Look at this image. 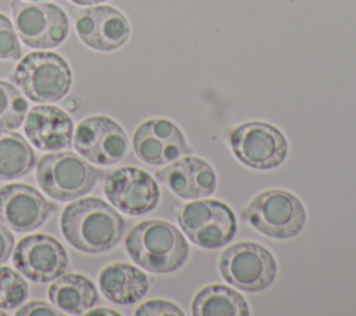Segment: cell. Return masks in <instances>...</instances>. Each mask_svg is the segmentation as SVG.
Returning <instances> with one entry per match:
<instances>
[{
  "label": "cell",
  "mask_w": 356,
  "mask_h": 316,
  "mask_svg": "<svg viewBox=\"0 0 356 316\" xmlns=\"http://www.w3.org/2000/svg\"><path fill=\"white\" fill-rule=\"evenodd\" d=\"M60 227L65 241L75 249L86 253H100L120 242L125 221L107 202L89 196L65 206Z\"/></svg>",
  "instance_id": "cell-1"
},
{
  "label": "cell",
  "mask_w": 356,
  "mask_h": 316,
  "mask_svg": "<svg viewBox=\"0 0 356 316\" xmlns=\"http://www.w3.org/2000/svg\"><path fill=\"white\" fill-rule=\"evenodd\" d=\"M125 249L134 263L156 274L181 269L189 256V245L182 232L159 219L136 224L125 238Z\"/></svg>",
  "instance_id": "cell-2"
},
{
  "label": "cell",
  "mask_w": 356,
  "mask_h": 316,
  "mask_svg": "<svg viewBox=\"0 0 356 316\" xmlns=\"http://www.w3.org/2000/svg\"><path fill=\"white\" fill-rule=\"evenodd\" d=\"M13 79L22 93L36 103H56L67 96L72 72L64 57L54 52H32L14 70Z\"/></svg>",
  "instance_id": "cell-3"
},
{
  "label": "cell",
  "mask_w": 356,
  "mask_h": 316,
  "mask_svg": "<svg viewBox=\"0 0 356 316\" xmlns=\"http://www.w3.org/2000/svg\"><path fill=\"white\" fill-rule=\"evenodd\" d=\"M242 219L263 235L274 239L296 237L306 224V209L289 191L268 189L256 195L243 209Z\"/></svg>",
  "instance_id": "cell-4"
},
{
  "label": "cell",
  "mask_w": 356,
  "mask_h": 316,
  "mask_svg": "<svg viewBox=\"0 0 356 316\" xmlns=\"http://www.w3.org/2000/svg\"><path fill=\"white\" fill-rule=\"evenodd\" d=\"M103 173L72 152L49 153L36 164V181L56 200L78 199L93 189Z\"/></svg>",
  "instance_id": "cell-5"
},
{
  "label": "cell",
  "mask_w": 356,
  "mask_h": 316,
  "mask_svg": "<svg viewBox=\"0 0 356 316\" xmlns=\"http://www.w3.org/2000/svg\"><path fill=\"white\" fill-rule=\"evenodd\" d=\"M175 217L189 241L203 249L221 248L236 234V216L221 200L193 199L179 206Z\"/></svg>",
  "instance_id": "cell-6"
},
{
  "label": "cell",
  "mask_w": 356,
  "mask_h": 316,
  "mask_svg": "<svg viewBox=\"0 0 356 316\" xmlns=\"http://www.w3.org/2000/svg\"><path fill=\"white\" fill-rule=\"evenodd\" d=\"M218 270L222 278L246 292L268 288L277 277V260L263 245L241 241L229 245L220 255Z\"/></svg>",
  "instance_id": "cell-7"
},
{
  "label": "cell",
  "mask_w": 356,
  "mask_h": 316,
  "mask_svg": "<svg viewBox=\"0 0 356 316\" xmlns=\"http://www.w3.org/2000/svg\"><path fill=\"white\" fill-rule=\"evenodd\" d=\"M14 28L24 45L32 49H53L68 36L70 21L67 13L57 4L47 1L25 3L11 0Z\"/></svg>",
  "instance_id": "cell-8"
},
{
  "label": "cell",
  "mask_w": 356,
  "mask_h": 316,
  "mask_svg": "<svg viewBox=\"0 0 356 316\" xmlns=\"http://www.w3.org/2000/svg\"><path fill=\"white\" fill-rule=\"evenodd\" d=\"M229 145L234 156L254 170L275 168L288 156L285 135L273 124L263 121H249L234 128Z\"/></svg>",
  "instance_id": "cell-9"
},
{
  "label": "cell",
  "mask_w": 356,
  "mask_h": 316,
  "mask_svg": "<svg viewBox=\"0 0 356 316\" xmlns=\"http://www.w3.org/2000/svg\"><path fill=\"white\" fill-rule=\"evenodd\" d=\"M74 148L89 163L111 166L127 156L129 141L124 128L113 118L92 116L78 123Z\"/></svg>",
  "instance_id": "cell-10"
},
{
  "label": "cell",
  "mask_w": 356,
  "mask_h": 316,
  "mask_svg": "<svg viewBox=\"0 0 356 316\" xmlns=\"http://www.w3.org/2000/svg\"><path fill=\"white\" fill-rule=\"evenodd\" d=\"M104 195L122 213L142 216L159 205L160 188L147 171L127 166L107 174Z\"/></svg>",
  "instance_id": "cell-11"
},
{
  "label": "cell",
  "mask_w": 356,
  "mask_h": 316,
  "mask_svg": "<svg viewBox=\"0 0 356 316\" xmlns=\"http://www.w3.org/2000/svg\"><path fill=\"white\" fill-rule=\"evenodd\" d=\"M14 267L35 283H49L65 273L68 255L51 235L32 234L24 237L13 252Z\"/></svg>",
  "instance_id": "cell-12"
},
{
  "label": "cell",
  "mask_w": 356,
  "mask_h": 316,
  "mask_svg": "<svg viewBox=\"0 0 356 316\" xmlns=\"http://www.w3.org/2000/svg\"><path fill=\"white\" fill-rule=\"evenodd\" d=\"M74 19L79 39L97 52H114L122 47L131 36L128 18L111 6H88V8L75 11Z\"/></svg>",
  "instance_id": "cell-13"
},
{
  "label": "cell",
  "mask_w": 356,
  "mask_h": 316,
  "mask_svg": "<svg viewBox=\"0 0 356 316\" xmlns=\"http://www.w3.org/2000/svg\"><path fill=\"white\" fill-rule=\"evenodd\" d=\"M135 155L146 164L167 166L192 153L181 128L167 118H150L142 123L132 138Z\"/></svg>",
  "instance_id": "cell-14"
},
{
  "label": "cell",
  "mask_w": 356,
  "mask_h": 316,
  "mask_svg": "<svg viewBox=\"0 0 356 316\" xmlns=\"http://www.w3.org/2000/svg\"><path fill=\"white\" fill-rule=\"evenodd\" d=\"M56 209L53 202L28 184L14 182L0 188V223L13 231L39 228Z\"/></svg>",
  "instance_id": "cell-15"
},
{
  "label": "cell",
  "mask_w": 356,
  "mask_h": 316,
  "mask_svg": "<svg viewBox=\"0 0 356 316\" xmlns=\"http://www.w3.org/2000/svg\"><path fill=\"white\" fill-rule=\"evenodd\" d=\"M157 180L181 199H200L214 193L217 174L203 159L182 156L156 171Z\"/></svg>",
  "instance_id": "cell-16"
},
{
  "label": "cell",
  "mask_w": 356,
  "mask_h": 316,
  "mask_svg": "<svg viewBox=\"0 0 356 316\" xmlns=\"http://www.w3.org/2000/svg\"><path fill=\"white\" fill-rule=\"evenodd\" d=\"M24 132L39 150L58 152L71 146L74 124L64 110L44 103L29 109Z\"/></svg>",
  "instance_id": "cell-17"
},
{
  "label": "cell",
  "mask_w": 356,
  "mask_h": 316,
  "mask_svg": "<svg viewBox=\"0 0 356 316\" xmlns=\"http://www.w3.org/2000/svg\"><path fill=\"white\" fill-rule=\"evenodd\" d=\"M97 280L102 294L117 305H132L140 301L150 287V280L146 273L125 262L104 266Z\"/></svg>",
  "instance_id": "cell-18"
},
{
  "label": "cell",
  "mask_w": 356,
  "mask_h": 316,
  "mask_svg": "<svg viewBox=\"0 0 356 316\" xmlns=\"http://www.w3.org/2000/svg\"><path fill=\"white\" fill-rule=\"evenodd\" d=\"M49 299L64 315H83L99 301L95 284L83 274H61L49 287Z\"/></svg>",
  "instance_id": "cell-19"
},
{
  "label": "cell",
  "mask_w": 356,
  "mask_h": 316,
  "mask_svg": "<svg viewBox=\"0 0 356 316\" xmlns=\"http://www.w3.org/2000/svg\"><path fill=\"white\" fill-rule=\"evenodd\" d=\"M193 316H249L250 308L242 294L224 284L200 288L192 299Z\"/></svg>",
  "instance_id": "cell-20"
},
{
  "label": "cell",
  "mask_w": 356,
  "mask_h": 316,
  "mask_svg": "<svg viewBox=\"0 0 356 316\" xmlns=\"http://www.w3.org/2000/svg\"><path fill=\"white\" fill-rule=\"evenodd\" d=\"M35 164V152L24 136L11 129H0V181L21 178Z\"/></svg>",
  "instance_id": "cell-21"
},
{
  "label": "cell",
  "mask_w": 356,
  "mask_h": 316,
  "mask_svg": "<svg viewBox=\"0 0 356 316\" xmlns=\"http://www.w3.org/2000/svg\"><path fill=\"white\" fill-rule=\"evenodd\" d=\"M29 104L22 92L7 81H0V129L18 128L28 113Z\"/></svg>",
  "instance_id": "cell-22"
},
{
  "label": "cell",
  "mask_w": 356,
  "mask_h": 316,
  "mask_svg": "<svg viewBox=\"0 0 356 316\" xmlns=\"http://www.w3.org/2000/svg\"><path fill=\"white\" fill-rule=\"evenodd\" d=\"M29 288L22 274L0 266V309H17L28 298Z\"/></svg>",
  "instance_id": "cell-23"
},
{
  "label": "cell",
  "mask_w": 356,
  "mask_h": 316,
  "mask_svg": "<svg viewBox=\"0 0 356 316\" xmlns=\"http://www.w3.org/2000/svg\"><path fill=\"white\" fill-rule=\"evenodd\" d=\"M22 57L17 31L10 18L0 13V60H19Z\"/></svg>",
  "instance_id": "cell-24"
},
{
  "label": "cell",
  "mask_w": 356,
  "mask_h": 316,
  "mask_svg": "<svg viewBox=\"0 0 356 316\" xmlns=\"http://www.w3.org/2000/svg\"><path fill=\"white\" fill-rule=\"evenodd\" d=\"M136 316H161V315H177L185 316V312L175 303L165 299H150L140 303L136 310Z\"/></svg>",
  "instance_id": "cell-25"
},
{
  "label": "cell",
  "mask_w": 356,
  "mask_h": 316,
  "mask_svg": "<svg viewBox=\"0 0 356 316\" xmlns=\"http://www.w3.org/2000/svg\"><path fill=\"white\" fill-rule=\"evenodd\" d=\"M17 316H32V315H40V316H58L64 315L61 310H56L50 303L43 301H31L25 305H21V308L15 312Z\"/></svg>",
  "instance_id": "cell-26"
},
{
  "label": "cell",
  "mask_w": 356,
  "mask_h": 316,
  "mask_svg": "<svg viewBox=\"0 0 356 316\" xmlns=\"http://www.w3.org/2000/svg\"><path fill=\"white\" fill-rule=\"evenodd\" d=\"M14 249V235L3 223H0V264L6 263Z\"/></svg>",
  "instance_id": "cell-27"
},
{
  "label": "cell",
  "mask_w": 356,
  "mask_h": 316,
  "mask_svg": "<svg viewBox=\"0 0 356 316\" xmlns=\"http://www.w3.org/2000/svg\"><path fill=\"white\" fill-rule=\"evenodd\" d=\"M61 103H63V107H65L68 111H75L79 107V104H81L79 97L76 95L67 96Z\"/></svg>",
  "instance_id": "cell-28"
},
{
  "label": "cell",
  "mask_w": 356,
  "mask_h": 316,
  "mask_svg": "<svg viewBox=\"0 0 356 316\" xmlns=\"http://www.w3.org/2000/svg\"><path fill=\"white\" fill-rule=\"evenodd\" d=\"M85 315H90V316H93V315H114V316H120V313L118 312H115V310H111V309H108V308H96V309H92L90 308V310H86L85 312Z\"/></svg>",
  "instance_id": "cell-29"
},
{
  "label": "cell",
  "mask_w": 356,
  "mask_h": 316,
  "mask_svg": "<svg viewBox=\"0 0 356 316\" xmlns=\"http://www.w3.org/2000/svg\"><path fill=\"white\" fill-rule=\"evenodd\" d=\"M70 1L74 4H78V6H96V4H102L107 0H70Z\"/></svg>",
  "instance_id": "cell-30"
},
{
  "label": "cell",
  "mask_w": 356,
  "mask_h": 316,
  "mask_svg": "<svg viewBox=\"0 0 356 316\" xmlns=\"http://www.w3.org/2000/svg\"><path fill=\"white\" fill-rule=\"evenodd\" d=\"M0 315H1V316H7V313H6L4 310H0Z\"/></svg>",
  "instance_id": "cell-31"
},
{
  "label": "cell",
  "mask_w": 356,
  "mask_h": 316,
  "mask_svg": "<svg viewBox=\"0 0 356 316\" xmlns=\"http://www.w3.org/2000/svg\"><path fill=\"white\" fill-rule=\"evenodd\" d=\"M29 1H44V0H29Z\"/></svg>",
  "instance_id": "cell-32"
}]
</instances>
